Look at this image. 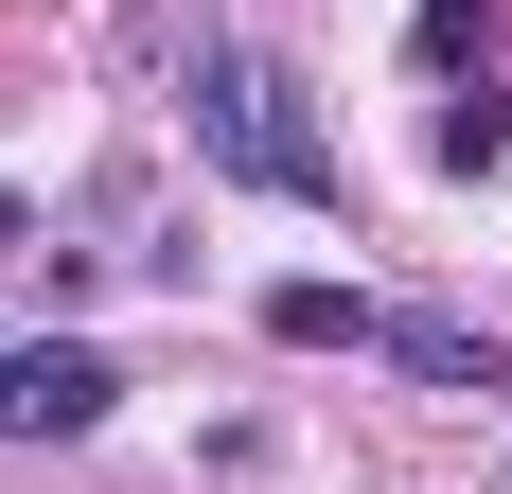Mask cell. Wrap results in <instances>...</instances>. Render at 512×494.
<instances>
[{
    "instance_id": "277c9868",
    "label": "cell",
    "mask_w": 512,
    "mask_h": 494,
    "mask_svg": "<svg viewBox=\"0 0 512 494\" xmlns=\"http://www.w3.org/2000/svg\"><path fill=\"white\" fill-rule=\"evenodd\" d=\"M389 353H407L424 389H512V371H495V336H477V318H389Z\"/></svg>"
},
{
    "instance_id": "8992f818",
    "label": "cell",
    "mask_w": 512,
    "mask_h": 494,
    "mask_svg": "<svg viewBox=\"0 0 512 494\" xmlns=\"http://www.w3.org/2000/svg\"><path fill=\"white\" fill-rule=\"evenodd\" d=\"M407 36H424V71H460V53H477V0H424Z\"/></svg>"
},
{
    "instance_id": "3957f363",
    "label": "cell",
    "mask_w": 512,
    "mask_h": 494,
    "mask_svg": "<svg viewBox=\"0 0 512 494\" xmlns=\"http://www.w3.org/2000/svg\"><path fill=\"white\" fill-rule=\"evenodd\" d=\"M265 336H283V353H389V318H371L354 283H318V265H301V283H265Z\"/></svg>"
},
{
    "instance_id": "6da1fadb",
    "label": "cell",
    "mask_w": 512,
    "mask_h": 494,
    "mask_svg": "<svg viewBox=\"0 0 512 494\" xmlns=\"http://www.w3.org/2000/svg\"><path fill=\"white\" fill-rule=\"evenodd\" d=\"M177 106H195V159H212V177H248V195H336V142H318V124H301V71H283V53H248V36H195V89H177Z\"/></svg>"
},
{
    "instance_id": "5b68a950",
    "label": "cell",
    "mask_w": 512,
    "mask_h": 494,
    "mask_svg": "<svg viewBox=\"0 0 512 494\" xmlns=\"http://www.w3.org/2000/svg\"><path fill=\"white\" fill-rule=\"evenodd\" d=\"M424 159H442V177H495V159H512V106H495V89H460L442 124H424Z\"/></svg>"
},
{
    "instance_id": "7a4b0ae2",
    "label": "cell",
    "mask_w": 512,
    "mask_h": 494,
    "mask_svg": "<svg viewBox=\"0 0 512 494\" xmlns=\"http://www.w3.org/2000/svg\"><path fill=\"white\" fill-rule=\"evenodd\" d=\"M106 389H124V371H106L89 336H36V353H0V424H18V442H89V424H106Z\"/></svg>"
}]
</instances>
